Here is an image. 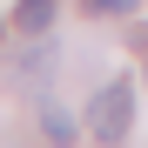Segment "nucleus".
Masks as SVG:
<instances>
[{
  "label": "nucleus",
  "instance_id": "nucleus-1",
  "mask_svg": "<svg viewBox=\"0 0 148 148\" xmlns=\"http://www.w3.org/2000/svg\"><path fill=\"white\" fill-rule=\"evenodd\" d=\"M128 121H135V88H128V81H114V88H101V94L88 101V135H94V141H121Z\"/></svg>",
  "mask_w": 148,
  "mask_h": 148
},
{
  "label": "nucleus",
  "instance_id": "nucleus-2",
  "mask_svg": "<svg viewBox=\"0 0 148 148\" xmlns=\"http://www.w3.org/2000/svg\"><path fill=\"white\" fill-rule=\"evenodd\" d=\"M54 7H61V0H20V7H14V27L47 34V27H54Z\"/></svg>",
  "mask_w": 148,
  "mask_h": 148
},
{
  "label": "nucleus",
  "instance_id": "nucleus-3",
  "mask_svg": "<svg viewBox=\"0 0 148 148\" xmlns=\"http://www.w3.org/2000/svg\"><path fill=\"white\" fill-rule=\"evenodd\" d=\"M47 67H54V47L40 40V47H27V54H20V81H40Z\"/></svg>",
  "mask_w": 148,
  "mask_h": 148
},
{
  "label": "nucleus",
  "instance_id": "nucleus-4",
  "mask_svg": "<svg viewBox=\"0 0 148 148\" xmlns=\"http://www.w3.org/2000/svg\"><path fill=\"white\" fill-rule=\"evenodd\" d=\"M40 135H47V141H74V121H67L61 108H47V121H40Z\"/></svg>",
  "mask_w": 148,
  "mask_h": 148
},
{
  "label": "nucleus",
  "instance_id": "nucleus-5",
  "mask_svg": "<svg viewBox=\"0 0 148 148\" xmlns=\"http://www.w3.org/2000/svg\"><path fill=\"white\" fill-rule=\"evenodd\" d=\"M135 7H141V0H88V14H114V20L135 14Z\"/></svg>",
  "mask_w": 148,
  "mask_h": 148
}]
</instances>
